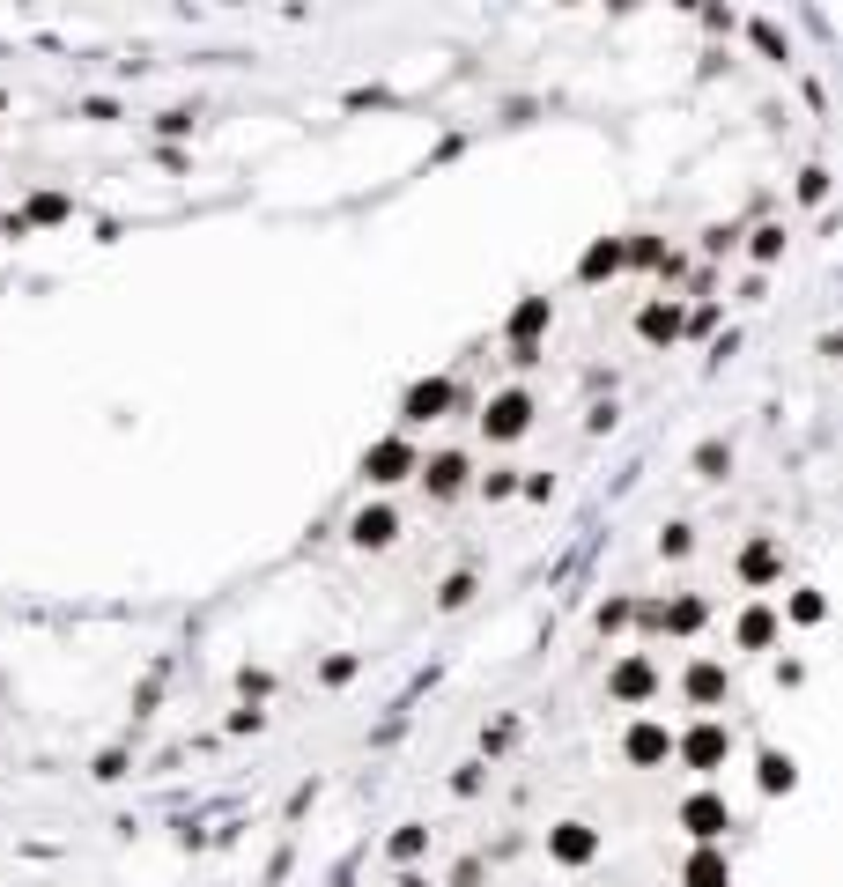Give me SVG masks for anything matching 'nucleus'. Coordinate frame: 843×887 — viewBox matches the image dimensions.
Wrapping results in <instances>:
<instances>
[{
    "mask_svg": "<svg viewBox=\"0 0 843 887\" xmlns=\"http://www.w3.org/2000/svg\"><path fill=\"white\" fill-rule=\"evenodd\" d=\"M681 828L696 843H725V828H733V806L718 799V791H688L681 799Z\"/></svg>",
    "mask_w": 843,
    "mask_h": 887,
    "instance_id": "obj_2",
    "label": "nucleus"
},
{
    "mask_svg": "<svg viewBox=\"0 0 843 887\" xmlns=\"http://www.w3.org/2000/svg\"><path fill=\"white\" fill-rule=\"evenodd\" d=\"M548 851H555L562 865H592V858H599V836H592L585 821H562V828H548Z\"/></svg>",
    "mask_w": 843,
    "mask_h": 887,
    "instance_id": "obj_8",
    "label": "nucleus"
},
{
    "mask_svg": "<svg viewBox=\"0 0 843 887\" xmlns=\"http://www.w3.org/2000/svg\"><path fill=\"white\" fill-rule=\"evenodd\" d=\"M762 791H792V762L784 754H762Z\"/></svg>",
    "mask_w": 843,
    "mask_h": 887,
    "instance_id": "obj_19",
    "label": "nucleus"
},
{
    "mask_svg": "<svg viewBox=\"0 0 843 887\" xmlns=\"http://www.w3.org/2000/svg\"><path fill=\"white\" fill-rule=\"evenodd\" d=\"M718 695H725V666H710V658H696V666H688V703H718Z\"/></svg>",
    "mask_w": 843,
    "mask_h": 887,
    "instance_id": "obj_13",
    "label": "nucleus"
},
{
    "mask_svg": "<svg viewBox=\"0 0 843 887\" xmlns=\"http://www.w3.org/2000/svg\"><path fill=\"white\" fill-rule=\"evenodd\" d=\"M459 392H452V377H422L415 392H407V422H437L444 407H452Z\"/></svg>",
    "mask_w": 843,
    "mask_h": 887,
    "instance_id": "obj_9",
    "label": "nucleus"
},
{
    "mask_svg": "<svg viewBox=\"0 0 843 887\" xmlns=\"http://www.w3.org/2000/svg\"><path fill=\"white\" fill-rule=\"evenodd\" d=\"M622 754H629L636 769H659V762H673V732L659 725V717H636L629 740H622Z\"/></svg>",
    "mask_w": 843,
    "mask_h": 887,
    "instance_id": "obj_5",
    "label": "nucleus"
},
{
    "mask_svg": "<svg viewBox=\"0 0 843 887\" xmlns=\"http://www.w3.org/2000/svg\"><path fill=\"white\" fill-rule=\"evenodd\" d=\"M415 474V444L407 437H378L363 451V481H378V488H392V481H407Z\"/></svg>",
    "mask_w": 843,
    "mask_h": 887,
    "instance_id": "obj_3",
    "label": "nucleus"
},
{
    "mask_svg": "<svg viewBox=\"0 0 843 887\" xmlns=\"http://www.w3.org/2000/svg\"><path fill=\"white\" fill-rule=\"evenodd\" d=\"M740 577L747 584H770L777 577V540H755V547H747V555H740Z\"/></svg>",
    "mask_w": 843,
    "mask_h": 887,
    "instance_id": "obj_15",
    "label": "nucleus"
},
{
    "mask_svg": "<svg viewBox=\"0 0 843 887\" xmlns=\"http://www.w3.org/2000/svg\"><path fill=\"white\" fill-rule=\"evenodd\" d=\"M392 858H422V828H400V836H392Z\"/></svg>",
    "mask_w": 843,
    "mask_h": 887,
    "instance_id": "obj_21",
    "label": "nucleus"
},
{
    "mask_svg": "<svg viewBox=\"0 0 843 887\" xmlns=\"http://www.w3.org/2000/svg\"><path fill=\"white\" fill-rule=\"evenodd\" d=\"M614 267H622V244H592V252H585V267H577V274H585V281H599V274H614Z\"/></svg>",
    "mask_w": 843,
    "mask_h": 887,
    "instance_id": "obj_18",
    "label": "nucleus"
},
{
    "mask_svg": "<svg viewBox=\"0 0 843 887\" xmlns=\"http://www.w3.org/2000/svg\"><path fill=\"white\" fill-rule=\"evenodd\" d=\"M348 540L355 547H392V540H400V511H392V503H363L355 525H348Z\"/></svg>",
    "mask_w": 843,
    "mask_h": 887,
    "instance_id": "obj_6",
    "label": "nucleus"
},
{
    "mask_svg": "<svg viewBox=\"0 0 843 887\" xmlns=\"http://www.w3.org/2000/svg\"><path fill=\"white\" fill-rule=\"evenodd\" d=\"M688 887H733V865H725V851L718 843H703L696 858H688V873H681Z\"/></svg>",
    "mask_w": 843,
    "mask_h": 887,
    "instance_id": "obj_11",
    "label": "nucleus"
},
{
    "mask_svg": "<svg viewBox=\"0 0 843 887\" xmlns=\"http://www.w3.org/2000/svg\"><path fill=\"white\" fill-rule=\"evenodd\" d=\"M770 636H777V614H770V607H747V614H740V644H747V651H762Z\"/></svg>",
    "mask_w": 843,
    "mask_h": 887,
    "instance_id": "obj_16",
    "label": "nucleus"
},
{
    "mask_svg": "<svg viewBox=\"0 0 843 887\" xmlns=\"http://www.w3.org/2000/svg\"><path fill=\"white\" fill-rule=\"evenodd\" d=\"M651 688H659V666H651V658H622V666L607 673V695H614V703H644Z\"/></svg>",
    "mask_w": 843,
    "mask_h": 887,
    "instance_id": "obj_7",
    "label": "nucleus"
},
{
    "mask_svg": "<svg viewBox=\"0 0 843 887\" xmlns=\"http://www.w3.org/2000/svg\"><path fill=\"white\" fill-rule=\"evenodd\" d=\"M673 754H681V762L696 769V777H718V769H725V754H733V732H725L718 717H703V725H688L681 740H673Z\"/></svg>",
    "mask_w": 843,
    "mask_h": 887,
    "instance_id": "obj_1",
    "label": "nucleus"
},
{
    "mask_svg": "<svg viewBox=\"0 0 843 887\" xmlns=\"http://www.w3.org/2000/svg\"><path fill=\"white\" fill-rule=\"evenodd\" d=\"M415 474H422L429 496H459V488H466V459H459V451H437V459L415 466Z\"/></svg>",
    "mask_w": 843,
    "mask_h": 887,
    "instance_id": "obj_10",
    "label": "nucleus"
},
{
    "mask_svg": "<svg viewBox=\"0 0 843 887\" xmlns=\"http://www.w3.org/2000/svg\"><path fill=\"white\" fill-rule=\"evenodd\" d=\"M636 326H644V341H673V333H681V311H673V304H651Z\"/></svg>",
    "mask_w": 843,
    "mask_h": 887,
    "instance_id": "obj_17",
    "label": "nucleus"
},
{
    "mask_svg": "<svg viewBox=\"0 0 843 887\" xmlns=\"http://www.w3.org/2000/svg\"><path fill=\"white\" fill-rule=\"evenodd\" d=\"M526 422H533V400L526 392H496L489 407H481V429H489L496 444H511V437H526Z\"/></svg>",
    "mask_w": 843,
    "mask_h": 887,
    "instance_id": "obj_4",
    "label": "nucleus"
},
{
    "mask_svg": "<svg viewBox=\"0 0 843 887\" xmlns=\"http://www.w3.org/2000/svg\"><path fill=\"white\" fill-rule=\"evenodd\" d=\"M703 599H673V607H651V621H659V629H673V636H696L703 629Z\"/></svg>",
    "mask_w": 843,
    "mask_h": 887,
    "instance_id": "obj_12",
    "label": "nucleus"
},
{
    "mask_svg": "<svg viewBox=\"0 0 843 887\" xmlns=\"http://www.w3.org/2000/svg\"><path fill=\"white\" fill-rule=\"evenodd\" d=\"M821 614H829V607H821V592H799L792 599V621H821Z\"/></svg>",
    "mask_w": 843,
    "mask_h": 887,
    "instance_id": "obj_20",
    "label": "nucleus"
},
{
    "mask_svg": "<svg viewBox=\"0 0 843 887\" xmlns=\"http://www.w3.org/2000/svg\"><path fill=\"white\" fill-rule=\"evenodd\" d=\"M540 326H548V296H526V304H518V311H511V341H518V348H526V341H533V333H540Z\"/></svg>",
    "mask_w": 843,
    "mask_h": 887,
    "instance_id": "obj_14",
    "label": "nucleus"
}]
</instances>
